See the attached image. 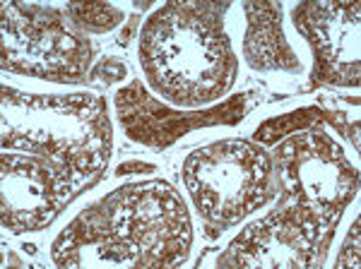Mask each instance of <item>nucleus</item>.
Returning a JSON list of instances; mask_svg holds the SVG:
<instances>
[{
	"label": "nucleus",
	"instance_id": "obj_1",
	"mask_svg": "<svg viewBox=\"0 0 361 269\" xmlns=\"http://www.w3.org/2000/svg\"><path fill=\"white\" fill-rule=\"evenodd\" d=\"M190 221L183 202L166 183H140L114 190L92 204L54 243L58 265L171 267L185 260Z\"/></svg>",
	"mask_w": 361,
	"mask_h": 269
},
{
	"label": "nucleus",
	"instance_id": "obj_2",
	"mask_svg": "<svg viewBox=\"0 0 361 269\" xmlns=\"http://www.w3.org/2000/svg\"><path fill=\"white\" fill-rule=\"evenodd\" d=\"M226 3H171L149 17L140 37V61L154 92L195 108L229 92L236 58L222 27Z\"/></svg>",
	"mask_w": 361,
	"mask_h": 269
},
{
	"label": "nucleus",
	"instance_id": "obj_3",
	"mask_svg": "<svg viewBox=\"0 0 361 269\" xmlns=\"http://www.w3.org/2000/svg\"><path fill=\"white\" fill-rule=\"evenodd\" d=\"M270 156L243 139L197 149L183 163V180L209 224L231 226L270 200Z\"/></svg>",
	"mask_w": 361,
	"mask_h": 269
},
{
	"label": "nucleus",
	"instance_id": "obj_4",
	"mask_svg": "<svg viewBox=\"0 0 361 269\" xmlns=\"http://www.w3.org/2000/svg\"><path fill=\"white\" fill-rule=\"evenodd\" d=\"M287 139L277 149L282 202L292 204L330 236L342 209L354 197L359 185V171L352 166L340 144L320 125Z\"/></svg>",
	"mask_w": 361,
	"mask_h": 269
},
{
	"label": "nucleus",
	"instance_id": "obj_5",
	"mask_svg": "<svg viewBox=\"0 0 361 269\" xmlns=\"http://www.w3.org/2000/svg\"><path fill=\"white\" fill-rule=\"evenodd\" d=\"M25 17H17L3 5V65L20 56H32L22 75L42 80L78 82L85 77L92 46L63 27V17L54 8L17 5Z\"/></svg>",
	"mask_w": 361,
	"mask_h": 269
},
{
	"label": "nucleus",
	"instance_id": "obj_6",
	"mask_svg": "<svg viewBox=\"0 0 361 269\" xmlns=\"http://www.w3.org/2000/svg\"><path fill=\"white\" fill-rule=\"evenodd\" d=\"M75 168L49 156L3 154V226L39 231L78 195Z\"/></svg>",
	"mask_w": 361,
	"mask_h": 269
},
{
	"label": "nucleus",
	"instance_id": "obj_7",
	"mask_svg": "<svg viewBox=\"0 0 361 269\" xmlns=\"http://www.w3.org/2000/svg\"><path fill=\"white\" fill-rule=\"evenodd\" d=\"M320 233H325L313 219L294 209L292 204L279 202L277 212L258 224L248 226L229 245L219 265L229 267H308L316 265L313 250L318 248ZM328 236V233H325ZM330 238V236H328ZM325 248V243L320 241Z\"/></svg>",
	"mask_w": 361,
	"mask_h": 269
},
{
	"label": "nucleus",
	"instance_id": "obj_8",
	"mask_svg": "<svg viewBox=\"0 0 361 269\" xmlns=\"http://www.w3.org/2000/svg\"><path fill=\"white\" fill-rule=\"evenodd\" d=\"M294 27L316 56V85L359 87V5L304 3L294 10Z\"/></svg>",
	"mask_w": 361,
	"mask_h": 269
},
{
	"label": "nucleus",
	"instance_id": "obj_9",
	"mask_svg": "<svg viewBox=\"0 0 361 269\" xmlns=\"http://www.w3.org/2000/svg\"><path fill=\"white\" fill-rule=\"evenodd\" d=\"M248 94L231 96L222 106L209 111H180L161 106L142 89L140 82H133L130 87L121 89L116 94V108H118L121 123L126 125L130 139L142 144H149L154 149H164L173 144L180 134L207 125H236L246 113Z\"/></svg>",
	"mask_w": 361,
	"mask_h": 269
},
{
	"label": "nucleus",
	"instance_id": "obj_10",
	"mask_svg": "<svg viewBox=\"0 0 361 269\" xmlns=\"http://www.w3.org/2000/svg\"><path fill=\"white\" fill-rule=\"evenodd\" d=\"M248 15V32L243 54L253 70H287L299 73L301 63L282 34V5L243 3Z\"/></svg>",
	"mask_w": 361,
	"mask_h": 269
},
{
	"label": "nucleus",
	"instance_id": "obj_11",
	"mask_svg": "<svg viewBox=\"0 0 361 269\" xmlns=\"http://www.w3.org/2000/svg\"><path fill=\"white\" fill-rule=\"evenodd\" d=\"M330 118V111H323L318 106H306L299 111H292V113L277 115V118L265 120L263 125L255 130V139L260 144H277V139L287 137V134L294 132H304L313 125H323Z\"/></svg>",
	"mask_w": 361,
	"mask_h": 269
},
{
	"label": "nucleus",
	"instance_id": "obj_12",
	"mask_svg": "<svg viewBox=\"0 0 361 269\" xmlns=\"http://www.w3.org/2000/svg\"><path fill=\"white\" fill-rule=\"evenodd\" d=\"M66 13L70 15V20H73L80 29H85V32H94V34L111 32L116 25L123 22V13L116 10L114 5H106V3H94V5L70 3L66 8Z\"/></svg>",
	"mask_w": 361,
	"mask_h": 269
},
{
	"label": "nucleus",
	"instance_id": "obj_13",
	"mask_svg": "<svg viewBox=\"0 0 361 269\" xmlns=\"http://www.w3.org/2000/svg\"><path fill=\"white\" fill-rule=\"evenodd\" d=\"M128 75V68L116 58H104L99 65L92 70V77L102 80L104 85H114V82H121Z\"/></svg>",
	"mask_w": 361,
	"mask_h": 269
},
{
	"label": "nucleus",
	"instance_id": "obj_14",
	"mask_svg": "<svg viewBox=\"0 0 361 269\" xmlns=\"http://www.w3.org/2000/svg\"><path fill=\"white\" fill-rule=\"evenodd\" d=\"M359 226H361V221L357 219L347 236V243H345V248H342L337 267H357L359 265Z\"/></svg>",
	"mask_w": 361,
	"mask_h": 269
},
{
	"label": "nucleus",
	"instance_id": "obj_15",
	"mask_svg": "<svg viewBox=\"0 0 361 269\" xmlns=\"http://www.w3.org/2000/svg\"><path fill=\"white\" fill-rule=\"evenodd\" d=\"M157 166L154 163H145V161H128V163H121L116 168V175H130V173H154Z\"/></svg>",
	"mask_w": 361,
	"mask_h": 269
}]
</instances>
